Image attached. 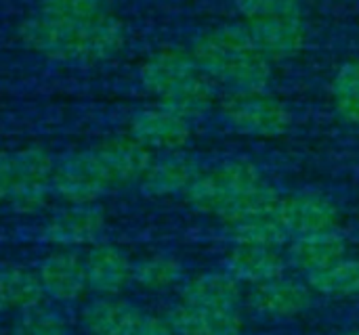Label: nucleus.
<instances>
[{"label": "nucleus", "instance_id": "f257e3e1", "mask_svg": "<svg viewBox=\"0 0 359 335\" xmlns=\"http://www.w3.org/2000/svg\"><path fill=\"white\" fill-rule=\"evenodd\" d=\"M17 38L27 50L48 61L97 65L124 50L128 31L111 10L88 21H59L36 13L19 23Z\"/></svg>", "mask_w": 359, "mask_h": 335}, {"label": "nucleus", "instance_id": "f03ea898", "mask_svg": "<svg viewBox=\"0 0 359 335\" xmlns=\"http://www.w3.org/2000/svg\"><path fill=\"white\" fill-rule=\"evenodd\" d=\"M189 50L198 67L225 92L265 90L273 82V63L257 46L244 21L202 29Z\"/></svg>", "mask_w": 359, "mask_h": 335}, {"label": "nucleus", "instance_id": "7ed1b4c3", "mask_svg": "<svg viewBox=\"0 0 359 335\" xmlns=\"http://www.w3.org/2000/svg\"><path fill=\"white\" fill-rule=\"evenodd\" d=\"M263 183L265 176L255 162L233 157L202 168L183 199L198 214L215 216L223 222L225 216Z\"/></svg>", "mask_w": 359, "mask_h": 335}, {"label": "nucleus", "instance_id": "20e7f679", "mask_svg": "<svg viewBox=\"0 0 359 335\" xmlns=\"http://www.w3.org/2000/svg\"><path fill=\"white\" fill-rule=\"evenodd\" d=\"M221 120L238 134L273 141L292 130L294 115L286 101L265 90H231L217 103Z\"/></svg>", "mask_w": 359, "mask_h": 335}, {"label": "nucleus", "instance_id": "39448f33", "mask_svg": "<svg viewBox=\"0 0 359 335\" xmlns=\"http://www.w3.org/2000/svg\"><path fill=\"white\" fill-rule=\"evenodd\" d=\"M57 162L42 145H27L13 153V183L8 204L17 214H38L53 195Z\"/></svg>", "mask_w": 359, "mask_h": 335}, {"label": "nucleus", "instance_id": "423d86ee", "mask_svg": "<svg viewBox=\"0 0 359 335\" xmlns=\"http://www.w3.org/2000/svg\"><path fill=\"white\" fill-rule=\"evenodd\" d=\"M114 189L116 187L95 149L69 153L57 162L53 193L65 204H97Z\"/></svg>", "mask_w": 359, "mask_h": 335}, {"label": "nucleus", "instance_id": "0eeeda50", "mask_svg": "<svg viewBox=\"0 0 359 335\" xmlns=\"http://www.w3.org/2000/svg\"><path fill=\"white\" fill-rule=\"evenodd\" d=\"M200 73L202 69L189 46L164 44L151 50L139 65V84L156 103H164Z\"/></svg>", "mask_w": 359, "mask_h": 335}, {"label": "nucleus", "instance_id": "6e6552de", "mask_svg": "<svg viewBox=\"0 0 359 335\" xmlns=\"http://www.w3.org/2000/svg\"><path fill=\"white\" fill-rule=\"evenodd\" d=\"M263 55L276 65L299 57L309 42V27L303 10L273 13L244 21Z\"/></svg>", "mask_w": 359, "mask_h": 335}, {"label": "nucleus", "instance_id": "1a4fd4ad", "mask_svg": "<svg viewBox=\"0 0 359 335\" xmlns=\"http://www.w3.org/2000/svg\"><path fill=\"white\" fill-rule=\"evenodd\" d=\"M194 122L185 120L177 111L154 103L137 109L128 120V134L135 136L154 153H170L187 149L194 136Z\"/></svg>", "mask_w": 359, "mask_h": 335}, {"label": "nucleus", "instance_id": "9d476101", "mask_svg": "<svg viewBox=\"0 0 359 335\" xmlns=\"http://www.w3.org/2000/svg\"><path fill=\"white\" fill-rule=\"evenodd\" d=\"M278 218L292 239L301 235L337 231L341 222V210L326 193L299 191L282 195Z\"/></svg>", "mask_w": 359, "mask_h": 335}, {"label": "nucleus", "instance_id": "9b49d317", "mask_svg": "<svg viewBox=\"0 0 359 335\" xmlns=\"http://www.w3.org/2000/svg\"><path fill=\"white\" fill-rule=\"evenodd\" d=\"M316 294L307 281L292 277H278L273 281L250 287L248 308L267 321H290L305 315L313 306Z\"/></svg>", "mask_w": 359, "mask_h": 335}, {"label": "nucleus", "instance_id": "f8f14e48", "mask_svg": "<svg viewBox=\"0 0 359 335\" xmlns=\"http://www.w3.org/2000/svg\"><path fill=\"white\" fill-rule=\"evenodd\" d=\"M105 222L107 216L97 204H67L46 220L42 235L48 243L63 250L86 248L99 241Z\"/></svg>", "mask_w": 359, "mask_h": 335}, {"label": "nucleus", "instance_id": "ddd939ff", "mask_svg": "<svg viewBox=\"0 0 359 335\" xmlns=\"http://www.w3.org/2000/svg\"><path fill=\"white\" fill-rule=\"evenodd\" d=\"M93 149L99 155V159H101L103 168L107 170L116 189L128 187V185H139L156 155L154 151H149L145 145H141L128 132L109 136V138L101 141L99 145H95Z\"/></svg>", "mask_w": 359, "mask_h": 335}, {"label": "nucleus", "instance_id": "4468645a", "mask_svg": "<svg viewBox=\"0 0 359 335\" xmlns=\"http://www.w3.org/2000/svg\"><path fill=\"white\" fill-rule=\"evenodd\" d=\"M44 296L57 302H76L88 290L84 258L72 250L59 248L57 252L42 258L36 271Z\"/></svg>", "mask_w": 359, "mask_h": 335}, {"label": "nucleus", "instance_id": "2eb2a0df", "mask_svg": "<svg viewBox=\"0 0 359 335\" xmlns=\"http://www.w3.org/2000/svg\"><path fill=\"white\" fill-rule=\"evenodd\" d=\"M202 170L200 162L183 151H170V153H158L154 155V162L149 164L145 176L141 178L139 187L147 197H175L185 195L198 172Z\"/></svg>", "mask_w": 359, "mask_h": 335}, {"label": "nucleus", "instance_id": "dca6fc26", "mask_svg": "<svg viewBox=\"0 0 359 335\" xmlns=\"http://www.w3.org/2000/svg\"><path fill=\"white\" fill-rule=\"evenodd\" d=\"M88 290L99 296H120L133 283L135 262L114 243H93L84 256Z\"/></svg>", "mask_w": 359, "mask_h": 335}, {"label": "nucleus", "instance_id": "f3484780", "mask_svg": "<svg viewBox=\"0 0 359 335\" xmlns=\"http://www.w3.org/2000/svg\"><path fill=\"white\" fill-rule=\"evenodd\" d=\"M286 254L278 248L259 245H233L225 258V271L240 285H261L284 277L288 271Z\"/></svg>", "mask_w": 359, "mask_h": 335}, {"label": "nucleus", "instance_id": "a211bd4d", "mask_svg": "<svg viewBox=\"0 0 359 335\" xmlns=\"http://www.w3.org/2000/svg\"><path fill=\"white\" fill-rule=\"evenodd\" d=\"M242 300V285L225 269L198 273L181 285V302L198 308L240 311Z\"/></svg>", "mask_w": 359, "mask_h": 335}, {"label": "nucleus", "instance_id": "6ab92c4d", "mask_svg": "<svg viewBox=\"0 0 359 335\" xmlns=\"http://www.w3.org/2000/svg\"><path fill=\"white\" fill-rule=\"evenodd\" d=\"M349 245L345 235L341 231H326V233H313V235H301L292 237L286 245V260L288 266L294 269L301 275H311L334 260L343 258L347 254Z\"/></svg>", "mask_w": 359, "mask_h": 335}, {"label": "nucleus", "instance_id": "aec40b11", "mask_svg": "<svg viewBox=\"0 0 359 335\" xmlns=\"http://www.w3.org/2000/svg\"><path fill=\"white\" fill-rule=\"evenodd\" d=\"M166 317L177 335H242L246 327L240 311L198 308L185 302L172 306Z\"/></svg>", "mask_w": 359, "mask_h": 335}, {"label": "nucleus", "instance_id": "412c9836", "mask_svg": "<svg viewBox=\"0 0 359 335\" xmlns=\"http://www.w3.org/2000/svg\"><path fill=\"white\" fill-rule=\"evenodd\" d=\"M145 313L118 296H101L84 306L82 325L90 335H133Z\"/></svg>", "mask_w": 359, "mask_h": 335}, {"label": "nucleus", "instance_id": "4be33fe9", "mask_svg": "<svg viewBox=\"0 0 359 335\" xmlns=\"http://www.w3.org/2000/svg\"><path fill=\"white\" fill-rule=\"evenodd\" d=\"M44 298V290L34 271L21 264L0 262V313H21L42 304Z\"/></svg>", "mask_w": 359, "mask_h": 335}, {"label": "nucleus", "instance_id": "5701e85b", "mask_svg": "<svg viewBox=\"0 0 359 335\" xmlns=\"http://www.w3.org/2000/svg\"><path fill=\"white\" fill-rule=\"evenodd\" d=\"M316 296L330 300H347L359 296V258L345 254L332 264L305 277Z\"/></svg>", "mask_w": 359, "mask_h": 335}, {"label": "nucleus", "instance_id": "b1692460", "mask_svg": "<svg viewBox=\"0 0 359 335\" xmlns=\"http://www.w3.org/2000/svg\"><path fill=\"white\" fill-rule=\"evenodd\" d=\"M185 281L183 264L168 254H151L135 262L133 283L149 294H164L181 287Z\"/></svg>", "mask_w": 359, "mask_h": 335}, {"label": "nucleus", "instance_id": "393cba45", "mask_svg": "<svg viewBox=\"0 0 359 335\" xmlns=\"http://www.w3.org/2000/svg\"><path fill=\"white\" fill-rule=\"evenodd\" d=\"M334 117L345 126H359V57L343 61L330 80Z\"/></svg>", "mask_w": 359, "mask_h": 335}, {"label": "nucleus", "instance_id": "a878e982", "mask_svg": "<svg viewBox=\"0 0 359 335\" xmlns=\"http://www.w3.org/2000/svg\"><path fill=\"white\" fill-rule=\"evenodd\" d=\"M233 245H259V248H286L290 241L288 231L278 216H259L233 227H227Z\"/></svg>", "mask_w": 359, "mask_h": 335}, {"label": "nucleus", "instance_id": "bb28decb", "mask_svg": "<svg viewBox=\"0 0 359 335\" xmlns=\"http://www.w3.org/2000/svg\"><path fill=\"white\" fill-rule=\"evenodd\" d=\"M11 335H67V323L59 311L38 304L21 311Z\"/></svg>", "mask_w": 359, "mask_h": 335}, {"label": "nucleus", "instance_id": "cd10ccee", "mask_svg": "<svg viewBox=\"0 0 359 335\" xmlns=\"http://www.w3.org/2000/svg\"><path fill=\"white\" fill-rule=\"evenodd\" d=\"M109 10V0H40V10L59 21H88Z\"/></svg>", "mask_w": 359, "mask_h": 335}, {"label": "nucleus", "instance_id": "c85d7f7f", "mask_svg": "<svg viewBox=\"0 0 359 335\" xmlns=\"http://www.w3.org/2000/svg\"><path fill=\"white\" fill-rule=\"evenodd\" d=\"M231 2H233L238 15L242 17V21L301 8V0H231Z\"/></svg>", "mask_w": 359, "mask_h": 335}, {"label": "nucleus", "instance_id": "c756f323", "mask_svg": "<svg viewBox=\"0 0 359 335\" xmlns=\"http://www.w3.org/2000/svg\"><path fill=\"white\" fill-rule=\"evenodd\" d=\"M133 335H177L166 315H143Z\"/></svg>", "mask_w": 359, "mask_h": 335}, {"label": "nucleus", "instance_id": "7c9ffc66", "mask_svg": "<svg viewBox=\"0 0 359 335\" xmlns=\"http://www.w3.org/2000/svg\"><path fill=\"white\" fill-rule=\"evenodd\" d=\"M13 183V153L0 149V206L8 204Z\"/></svg>", "mask_w": 359, "mask_h": 335}, {"label": "nucleus", "instance_id": "2f4dec72", "mask_svg": "<svg viewBox=\"0 0 359 335\" xmlns=\"http://www.w3.org/2000/svg\"><path fill=\"white\" fill-rule=\"evenodd\" d=\"M339 335H359V329H349V332H343V334Z\"/></svg>", "mask_w": 359, "mask_h": 335}, {"label": "nucleus", "instance_id": "473e14b6", "mask_svg": "<svg viewBox=\"0 0 359 335\" xmlns=\"http://www.w3.org/2000/svg\"><path fill=\"white\" fill-rule=\"evenodd\" d=\"M0 335H2V334H0Z\"/></svg>", "mask_w": 359, "mask_h": 335}]
</instances>
